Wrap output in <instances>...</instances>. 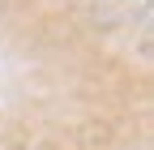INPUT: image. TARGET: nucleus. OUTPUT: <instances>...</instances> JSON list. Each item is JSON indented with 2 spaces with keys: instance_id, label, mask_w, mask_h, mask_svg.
Listing matches in <instances>:
<instances>
[]
</instances>
